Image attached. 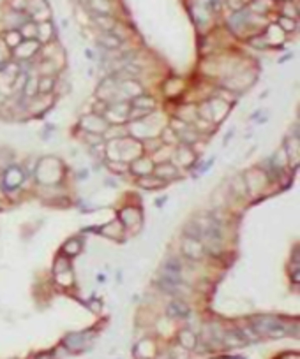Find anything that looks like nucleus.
<instances>
[{
	"instance_id": "1",
	"label": "nucleus",
	"mask_w": 300,
	"mask_h": 359,
	"mask_svg": "<svg viewBox=\"0 0 300 359\" xmlns=\"http://www.w3.org/2000/svg\"><path fill=\"white\" fill-rule=\"evenodd\" d=\"M253 329L258 335H267L272 336V338L283 336L286 333L283 324L277 321L276 317H256V319H253Z\"/></svg>"
},
{
	"instance_id": "2",
	"label": "nucleus",
	"mask_w": 300,
	"mask_h": 359,
	"mask_svg": "<svg viewBox=\"0 0 300 359\" xmlns=\"http://www.w3.org/2000/svg\"><path fill=\"white\" fill-rule=\"evenodd\" d=\"M182 252L193 261H200V259L205 257V250H203V245L200 239H193V238H184L182 239Z\"/></svg>"
},
{
	"instance_id": "3",
	"label": "nucleus",
	"mask_w": 300,
	"mask_h": 359,
	"mask_svg": "<svg viewBox=\"0 0 300 359\" xmlns=\"http://www.w3.org/2000/svg\"><path fill=\"white\" fill-rule=\"evenodd\" d=\"M82 127L85 131H89L90 134H102V132L108 131L109 124H106L104 120L101 118V115H89L82 118Z\"/></svg>"
},
{
	"instance_id": "4",
	"label": "nucleus",
	"mask_w": 300,
	"mask_h": 359,
	"mask_svg": "<svg viewBox=\"0 0 300 359\" xmlns=\"http://www.w3.org/2000/svg\"><path fill=\"white\" fill-rule=\"evenodd\" d=\"M163 277L173 278V280H182V264L177 257H170L163 264Z\"/></svg>"
},
{
	"instance_id": "5",
	"label": "nucleus",
	"mask_w": 300,
	"mask_h": 359,
	"mask_svg": "<svg viewBox=\"0 0 300 359\" xmlns=\"http://www.w3.org/2000/svg\"><path fill=\"white\" fill-rule=\"evenodd\" d=\"M168 317H172V319H186L189 315V306L182 301V299H175L168 305L166 308Z\"/></svg>"
},
{
	"instance_id": "6",
	"label": "nucleus",
	"mask_w": 300,
	"mask_h": 359,
	"mask_svg": "<svg viewBox=\"0 0 300 359\" xmlns=\"http://www.w3.org/2000/svg\"><path fill=\"white\" fill-rule=\"evenodd\" d=\"M64 345L73 352L83 351L87 345V338L82 333H71V335H67L66 338H64Z\"/></svg>"
},
{
	"instance_id": "7",
	"label": "nucleus",
	"mask_w": 300,
	"mask_h": 359,
	"mask_svg": "<svg viewBox=\"0 0 300 359\" xmlns=\"http://www.w3.org/2000/svg\"><path fill=\"white\" fill-rule=\"evenodd\" d=\"M37 48H39L37 41H34V39H25L23 43H20L18 46L14 48V50H16V57H18V58H30L32 55L37 51Z\"/></svg>"
},
{
	"instance_id": "8",
	"label": "nucleus",
	"mask_w": 300,
	"mask_h": 359,
	"mask_svg": "<svg viewBox=\"0 0 300 359\" xmlns=\"http://www.w3.org/2000/svg\"><path fill=\"white\" fill-rule=\"evenodd\" d=\"M4 178H5V187H7V189H16V187L23 182V171H21L20 167L12 166L5 171Z\"/></svg>"
},
{
	"instance_id": "9",
	"label": "nucleus",
	"mask_w": 300,
	"mask_h": 359,
	"mask_svg": "<svg viewBox=\"0 0 300 359\" xmlns=\"http://www.w3.org/2000/svg\"><path fill=\"white\" fill-rule=\"evenodd\" d=\"M179 345L182 349H186V351H193V349L196 347V344H198V340H196V335L191 331V329H182V331H179Z\"/></svg>"
},
{
	"instance_id": "10",
	"label": "nucleus",
	"mask_w": 300,
	"mask_h": 359,
	"mask_svg": "<svg viewBox=\"0 0 300 359\" xmlns=\"http://www.w3.org/2000/svg\"><path fill=\"white\" fill-rule=\"evenodd\" d=\"M140 222V212L136 208H124L120 212V224L125 227H131V225L138 224Z\"/></svg>"
},
{
	"instance_id": "11",
	"label": "nucleus",
	"mask_w": 300,
	"mask_h": 359,
	"mask_svg": "<svg viewBox=\"0 0 300 359\" xmlns=\"http://www.w3.org/2000/svg\"><path fill=\"white\" fill-rule=\"evenodd\" d=\"M177 174H179V167L173 166V164H159V166L156 167V176L159 178V180H172V178H175Z\"/></svg>"
},
{
	"instance_id": "12",
	"label": "nucleus",
	"mask_w": 300,
	"mask_h": 359,
	"mask_svg": "<svg viewBox=\"0 0 300 359\" xmlns=\"http://www.w3.org/2000/svg\"><path fill=\"white\" fill-rule=\"evenodd\" d=\"M133 171L136 174H141V176H147V174H150L154 171V162L150 158L141 157V158H138V160H134Z\"/></svg>"
},
{
	"instance_id": "13",
	"label": "nucleus",
	"mask_w": 300,
	"mask_h": 359,
	"mask_svg": "<svg viewBox=\"0 0 300 359\" xmlns=\"http://www.w3.org/2000/svg\"><path fill=\"white\" fill-rule=\"evenodd\" d=\"M118 90H120L124 95H127V97H138V95H141V86L138 85L136 81H133V79H129V81H120V85H118Z\"/></svg>"
},
{
	"instance_id": "14",
	"label": "nucleus",
	"mask_w": 300,
	"mask_h": 359,
	"mask_svg": "<svg viewBox=\"0 0 300 359\" xmlns=\"http://www.w3.org/2000/svg\"><path fill=\"white\" fill-rule=\"evenodd\" d=\"M221 340L224 342V344H226L228 347H240V345H244V344L247 342L240 331H230V333H226V335H222Z\"/></svg>"
},
{
	"instance_id": "15",
	"label": "nucleus",
	"mask_w": 300,
	"mask_h": 359,
	"mask_svg": "<svg viewBox=\"0 0 300 359\" xmlns=\"http://www.w3.org/2000/svg\"><path fill=\"white\" fill-rule=\"evenodd\" d=\"M154 99L152 97H148V95H138V97H134L133 99V108L134 109H141V111H147V113H150L152 111V108H154Z\"/></svg>"
},
{
	"instance_id": "16",
	"label": "nucleus",
	"mask_w": 300,
	"mask_h": 359,
	"mask_svg": "<svg viewBox=\"0 0 300 359\" xmlns=\"http://www.w3.org/2000/svg\"><path fill=\"white\" fill-rule=\"evenodd\" d=\"M94 21L98 23V27H101L104 32H111L115 28V19L111 18V16H108V14H98V12H94Z\"/></svg>"
},
{
	"instance_id": "17",
	"label": "nucleus",
	"mask_w": 300,
	"mask_h": 359,
	"mask_svg": "<svg viewBox=\"0 0 300 359\" xmlns=\"http://www.w3.org/2000/svg\"><path fill=\"white\" fill-rule=\"evenodd\" d=\"M175 157H177V167H186L195 160V155H193V151L189 150L187 146H184L180 151L177 150Z\"/></svg>"
},
{
	"instance_id": "18",
	"label": "nucleus",
	"mask_w": 300,
	"mask_h": 359,
	"mask_svg": "<svg viewBox=\"0 0 300 359\" xmlns=\"http://www.w3.org/2000/svg\"><path fill=\"white\" fill-rule=\"evenodd\" d=\"M138 185L143 187V189H159L164 185V182L157 176H143L138 180Z\"/></svg>"
},
{
	"instance_id": "19",
	"label": "nucleus",
	"mask_w": 300,
	"mask_h": 359,
	"mask_svg": "<svg viewBox=\"0 0 300 359\" xmlns=\"http://www.w3.org/2000/svg\"><path fill=\"white\" fill-rule=\"evenodd\" d=\"M53 85H55V79L51 76H43L37 81V92L41 93V95H48V93L53 90Z\"/></svg>"
},
{
	"instance_id": "20",
	"label": "nucleus",
	"mask_w": 300,
	"mask_h": 359,
	"mask_svg": "<svg viewBox=\"0 0 300 359\" xmlns=\"http://www.w3.org/2000/svg\"><path fill=\"white\" fill-rule=\"evenodd\" d=\"M99 43L104 48H108V50H115V48L120 46V39L115 37V35L109 34V32H104V34L101 35V39H99Z\"/></svg>"
},
{
	"instance_id": "21",
	"label": "nucleus",
	"mask_w": 300,
	"mask_h": 359,
	"mask_svg": "<svg viewBox=\"0 0 300 359\" xmlns=\"http://www.w3.org/2000/svg\"><path fill=\"white\" fill-rule=\"evenodd\" d=\"M80 248H82V241H80L78 238L67 239L66 245H64V252H66L67 255H76L80 252Z\"/></svg>"
},
{
	"instance_id": "22",
	"label": "nucleus",
	"mask_w": 300,
	"mask_h": 359,
	"mask_svg": "<svg viewBox=\"0 0 300 359\" xmlns=\"http://www.w3.org/2000/svg\"><path fill=\"white\" fill-rule=\"evenodd\" d=\"M186 236L187 238H193V239H201V227L198 225V222H189L186 225Z\"/></svg>"
},
{
	"instance_id": "23",
	"label": "nucleus",
	"mask_w": 300,
	"mask_h": 359,
	"mask_svg": "<svg viewBox=\"0 0 300 359\" xmlns=\"http://www.w3.org/2000/svg\"><path fill=\"white\" fill-rule=\"evenodd\" d=\"M51 34H53V30H51V25L48 23V21H43L41 25H37V37L41 39V41H50Z\"/></svg>"
},
{
	"instance_id": "24",
	"label": "nucleus",
	"mask_w": 300,
	"mask_h": 359,
	"mask_svg": "<svg viewBox=\"0 0 300 359\" xmlns=\"http://www.w3.org/2000/svg\"><path fill=\"white\" fill-rule=\"evenodd\" d=\"M20 34L23 39H35L37 37V25L35 23H23L21 25Z\"/></svg>"
},
{
	"instance_id": "25",
	"label": "nucleus",
	"mask_w": 300,
	"mask_h": 359,
	"mask_svg": "<svg viewBox=\"0 0 300 359\" xmlns=\"http://www.w3.org/2000/svg\"><path fill=\"white\" fill-rule=\"evenodd\" d=\"M21 34L18 30H11V32H7L5 34V44H7L9 48H16L18 44L21 43Z\"/></svg>"
},
{
	"instance_id": "26",
	"label": "nucleus",
	"mask_w": 300,
	"mask_h": 359,
	"mask_svg": "<svg viewBox=\"0 0 300 359\" xmlns=\"http://www.w3.org/2000/svg\"><path fill=\"white\" fill-rule=\"evenodd\" d=\"M102 231H104L106 234L109 232V236H111V238H118V236H120V232H122V224L118 220L109 222L108 225H104V227H102Z\"/></svg>"
},
{
	"instance_id": "27",
	"label": "nucleus",
	"mask_w": 300,
	"mask_h": 359,
	"mask_svg": "<svg viewBox=\"0 0 300 359\" xmlns=\"http://www.w3.org/2000/svg\"><path fill=\"white\" fill-rule=\"evenodd\" d=\"M90 2H92L94 12H98V14H108L109 12L108 0H90Z\"/></svg>"
},
{
	"instance_id": "28",
	"label": "nucleus",
	"mask_w": 300,
	"mask_h": 359,
	"mask_svg": "<svg viewBox=\"0 0 300 359\" xmlns=\"http://www.w3.org/2000/svg\"><path fill=\"white\" fill-rule=\"evenodd\" d=\"M279 28L283 32H292L295 30V21H293L292 18H288V16H283V18L279 19Z\"/></svg>"
},
{
	"instance_id": "29",
	"label": "nucleus",
	"mask_w": 300,
	"mask_h": 359,
	"mask_svg": "<svg viewBox=\"0 0 300 359\" xmlns=\"http://www.w3.org/2000/svg\"><path fill=\"white\" fill-rule=\"evenodd\" d=\"M198 115H200V118L212 122V111H210V106H208V102H207V104H201V106H200Z\"/></svg>"
},
{
	"instance_id": "30",
	"label": "nucleus",
	"mask_w": 300,
	"mask_h": 359,
	"mask_svg": "<svg viewBox=\"0 0 300 359\" xmlns=\"http://www.w3.org/2000/svg\"><path fill=\"white\" fill-rule=\"evenodd\" d=\"M12 7L14 11H23L27 7V0H12Z\"/></svg>"
},
{
	"instance_id": "31",
	"label": "nucleus",
	"mask_w": 300,
	"mask_h": 359,
	"mask_svg": "<svg viewBox=\"0 0 300 359\" xmlns=\"http://www.w3.org/2000/svg\"><path fill=\"white\" fill-rule=\"evenodd\" d=\"M230 5L233 9H240L242 5H244V2H242V0H230Z\"/></svg>"
}]
</instances>
